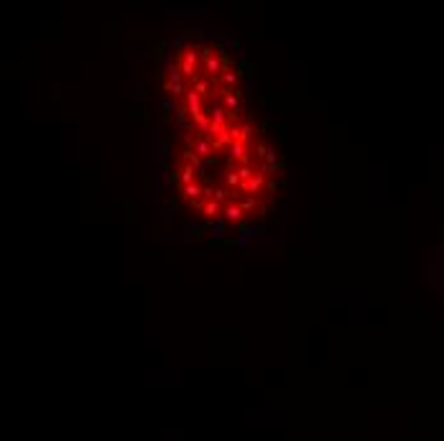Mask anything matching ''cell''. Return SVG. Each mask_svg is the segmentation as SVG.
Returning <instances> with one entry per match:
<instances>
[{"mask_svg":"<svg viewBox=\"0 0 444 441\" xmlns=\"http://www.w3.org/2000/svg\"><path fill=\"white\" fill-rule=\"evenodd\" d=\"M278 171L271 138L250 115L171 135L166 179L176 207L222 235L245 230L265 214Z\"/></svg>","mask_w":444,"mask_h":441,"instance_id":"cell-1","label":"cell"},{"mask_svg":"<svg viewBox=\"0 0 444 441\" xmlns=\"http://www.w3.org/2000/svg\"><path fill=\"white\" fill-rule=\"evenodd\" d=\"M161 92L176 130H199L248 115L243 67L214 36H182L166 56Z\"/></svg>","mask_w":444,"mask_h":441,"instance_id":"cell-2","label":"cell"}]
</instances>
